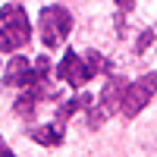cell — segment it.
Here are the masks:
<instances>
[{"mask_svg":"<svg viewBox=\"0 0 157 157\" xmlns=\"http://www.w3.org/2000/svg\"><path fill=\"white\" fill-rule=\"evenodd\" d=\"M57 75H60L66 85L82 88V85H88L94 75H110V60L101 57L98 50H88L85 57H78L75 50H66L63 60H60V66H57Z\"/></svg>","mask_w":157,"mask_h":157,"instance_id":"1","label":"cell"},{"mask_svg":"<svg viewBox=\"0 0 157 157\" xmlns=\"http://www.w3.org/2000/svg\"><path fill=\"white\" fill-rule=\"evenodd\" d=\"M32 41V22L22 3H6L0 10V50L16 54Z\"/></svg>","mask_w":157,"mask_h":157,"instance_id":"2","label":"cell"},{"mask_svg":"<svg viewBox=\"0 0 157 157\" xmlns=\"http://www.w3.org/2000/svg\"><path fill=\"white\" fill-rule=\"evenodd\" d=\"M6 88H50V57H38L29 63L25 57H13L3 69Z\"/></svg>","mask_w":157,"mask_h":157,"instance_id":"3","label":"cell"},{"mask_svg":"<svg viewBox=\"0 0 157 157\" xmlns=\"http://www.w3.org/2000/svg\"><path fill=\"white\" fill-rule=\"evenodd\" d=\"M123 88H126L123 75H113V72H110V78H107V85H104V91H101V94H94V101H91V107H88V126H91V129H101L116 110H120Z\"/></svg>","mask_w":157,"mask_h":157,"instance_id":"4","label":"cell"},{"mask_svg":"<svg viewBox=\"0 0 157 157\" xmlns=\"http://www.w3.org/2000/svg\"><path fill=\"white\" fill-rule=\"evenodd\" d=\"M154 94H157V72H148V75L135 78L132 85H126V88H123L120 113L126 116V120H132V116H138V113L151 104Z\"/></svg>","mask_w":157,"mask_h":157,"instance_id":"5","label":"cell"},{"mask_svg":"<svg viewBox=\"0 0 157 157\" xmlns=\"http://www.w3.org/2000/svg\"><path fill=\"white\" fill-rule=\"evenodd\" d=\"M41 41H44V47H60L63 41H66V35L72 32V16H69V10L66 6H60V3H54V6H44L41 10Z\"/></svg>","mask_w":157,"mask_h":157,"instance_id":"6","label":"cell"},{"mask_svg":"<svg viewBox=\"0 0 157 157\" xmlns=\"http://www.w3.org/2000/svg\"><path fill=\"white\" fill-rule=\"evenodd\" d=\"M63 138H66V123H60V120L32 129V141H38V145H44V148H57V145H63Z\"/></svg>","mask_w":157,"mask_h":157,"instance_id":"7","label":"cell"},{"mask_svg":"<svg viewBox=\"0 0 157 157\" xmlns=\"http://www.w3.org/2000/svg\"><path fill=\"white\" fill-rule=\"evenodd\" d=\"M91 101H94V94H78V98H69L66 104H60V110H57V120H60V123H66L72 113H78V110L91 107Z\"/></svg>","mask_w":157,"mask_h":157,"instance_id":"8","label":"cell"},{"mask_svg":"<svg viewBox=\"0 0 157 157\" xmlns=\"http://www.w3.org/2000/svg\"><path fill=\"white\" fill-rule=\"evenodd\" d=\"M148 44H154V32H151V29H148V32H141V38H138L135 50H138V54H145V50H148Z\"/></svg>","mask_w":157,"mask_h":157,"instance_id":"9","label":"cell"},{"mask_svg":"<svg viewBox=\"0 0 157 157\" xmlns=\"http://www.w3.org/2000/svg\"><path fill=\"white\" fill-rule=\"evenodd\" d=\"M0 157H16V154H13V151H10V145H6V141H3V138H0Z\"/></svg>","mask_w":157,"mask_h":157,"instance_id":"10","label":"cell"},{"mask_svg":"<svg viewBox=\"0 0 157 157\" xmlns=\"http://www.w3.org/2000/svg\"><path fill=\"white\" fill-rule=\"evenodd\" d=\"M113 3L120 6V10H132V6H135V0H113Z\"/></svg>","mask_w":157,"mask_h":157,"instance_id":"11","label":"cell"}]
</instances>
